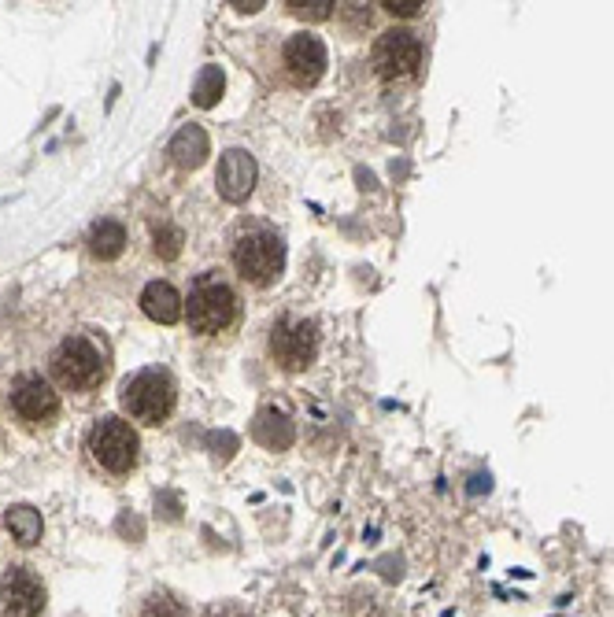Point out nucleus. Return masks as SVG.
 Segmentation results:
<instances>
[{
  "mask_svg": "<svg viewBox=\"0 0 614 617\" xmlns=\"http://www.w3.org/2000/svg\"><path fill=\"white\" fill-rule=\"evenodd\" d=\"M222 89H226V78H222L219 67H211L208 63V67L200 71L197 85H193V104H197V108H215L222 97Z\"/></svg>",
  "mask_w": 614,
  "mask_h": 617,
  "instance_id": "nucleus-17",
  "label": "nucleus"
},
{
  "mask_svg": "<svg viewBox=\"0 0 614 617\" xmlns=\"http://www.w3.org/2000/svg\"><path fill=\"white\" fill-rule=\"evenodd\" d=\"M137 448H141V440H137L130 422H123V418H100L93 425V433H89V455L108 473L134 470Z\"/></svg>",
  "mask_w": 614,
  "mask_h": 617,
  "instance_id": "nucleus-5",
  "label": "nucleus"
},
{
  "mask_svg": "<svg viewBox=\"0 0 614 617\" xmlns=\"http://www.w3.org/2000/svg\"><path fill=\"white\" fill-rule=\"evenodd\" d=\"M237 318V296L219 274H204L189 289V329L193 333H222Z\"/></svg>",
  "mask_w": 614,
  "mask_h": 617,
  "instance_id": "nucleus-3",
  "label": "nucleus"
},
{
  "mask_svg": "<svg viewBox=\"0 0 614 617\" xmlns=\"http://www.w3.org/2000/svg\"><path fill=\"white\" fill-rule=\"evenodd\" d=\"M285 67L300 85H315L326 74V45L315 34H293L285 41Z\"/></svg>",
  "mask_w": 614,
  "mask_h": 617,
  "instance_id": "nucleus-11",
  "label": "nucleus"
},
{
  "mask_svg": "<svg viewBox=\"0 0 614 617\" xmlns=\"http://www.w3.org/2000/svg\"><path fill=\"white\" fill-rule=\"evenodd\" d=\"M234 267L237 274L252 285H271L285 267V244L271 230H248L234 244Z\"/></svg>",
  "mask_w": 614,
  "mask_h": 617,
  "instance_id": "nucleus-4",
  "label": "nucleus"
},
{
  "mask_svg": "<svg viewBox=\"0 0 614 617\" xmlns=\"http://www.w3.org/2000/svg\"><path fill=\"white\" fill-rule=\"evenodd\" d=\"M12 407L19 418H26V422H52L56 414H60V396L52 392V385L45 381V377H37V374H23L19 381L12 385Z\"/></svg>",
  "mask_w": 614,
  "mask_h": 617,
  "instance_id": "nucleus-9",
  "label": "nucleus"
},
{
  "mask_svg": "<svg viewBox=\"0 0 614 617\" xmlns=\"http://www.w3.org/2000/svg\"><path fill=\"white\" fill-rule=\"evenodd\" d=\"M422 63V45L411 30H385L374 41V71L381 78H407Z\"/></svg>",
  "mask_w": 614,
  "mask_h": 617,
  "instance_id": "nucleus-8",
  "label": "nucleus"
},
{
  "mask_svg": "<svg viewBox=\"0 0 614 617\" xmlns=\"http://www.w3.org/2000/svg\"><path fill=\"white\" fill-rule=\"evenodd\" d=\"M204 617H248V610L241 603H211Z\"/></svg>",
  "mask_w": 614,
  "mask_h": 617,
  "instance_id": "nucleus-22",
  "label": "nucleus"
},
{
  "mask_svg": "<svg viewBox=\"0 0 614 617\" xmlns=\"http://www.w3.org/2000/svg\"><path fill=\"white\" fill-rule=\"evenodd\" d=\"M208 152H211V141H208V134L200 130V126H182L178 134H174V141H171V159L178 163L182 170H197L204 159H208Z\"/></svg>",
  "mask_w": 614,
  "mask_h": 617,
  "instance_id": "nucleus-14",
  "label": "nucleus"
},
{
  "mask_svg": "<svg viewBox=\"0 0 614 617\" xmlns=\"http://www.w3.org/2000/svg\"><path fill=\"white\" fill-rule=\"evenodd\" d=\"M381 8H385V12H389V15H400V19H411V15L422 12V0H385Z\"/></svg>",
  "mask_w": 614,
  "mask_h": 617,
  "instance_id": "nucleus-21",
  "label": "nucleus"
},
{
  "mask_svg": "<svg viewBox=\"0 0 614 617\" xmlns=\"http://www.w3.org/2000/svg\"><path fill=\"white\" fill-rule=\"evenodd\" d=\"M178 252H182V230H178V226H160V230H156V255L178 259Z\"/></svg>",
  "mask_w": 614,
  "mask_h": 617,
  "instance_id": "nucleus-20",
  "label": "nucleus"
},
{
  "mask_svg": "<svg viewBox=\"0 0 614 617\" xmlns=\"http://www.w3.org/2000/svg\"><path fill=\"white\" fill-rule=\"evenodd\" d=\"M141 311L160 326H174L182 318V296L171 281H148L141 292Z\"/></svg>",
  "mask_w": 614,
  "mask_h": 617,
  "instance_id": "nucleus-12",
  "label": "nucleus"
},
{
  "mask_svg": "<svg viewBox=\"0 0 614 617\" xmlns=\"http://www.w3.org/2000/svg\"><path fill=\"white\" fill-rule=\"evenodd\" d=\"M271 351H274V363L296 374V370H307V366L315 363V355H319V329L315 322H307V318H278L274 322V333H271Z\"/></svg>",
  "mask_w": 614,
  "mask_h": 617,
  "instance_id": "nucleus-6",
  "label": "nucleus"
},
{
  "mask_svg": "<svg viewBox=\"0 0 614 617\" xmlns=\"http://www.w3.org/2000/svg\"><path fill=\"white\" fill-rule=\"evenodd\" d=\"M141 617H185V603L171 592H152L141 606Z\"/></svg>",
  "mask_w": 614,
  "mask_h": 617,
  "instance_id": "nucleus-18",
  "label": "nucleus"
},
{
  "mask_svg": "<svg viewBox=\"0 0 614 617\" xmlns=\"http://www.w3.org/2000/svg\"><path fill=\"white\" fill-rule=\"evenodd\" d=\"M89 248H93V255H97V259H115V255L126 248L123 222H111V218L97 222V226H93V233H89Z\"/></svg>",
  "mask_w": 614,
  "mask_h": 617,
  "instance_id": "nucleus-16",
  "label": "nucleus"
},
{
  "mask_svg": "<svg viewBox=\"0 0 614 617\" xmlns=\"http://www.w3.org/2000/svg\"><path fill=\"white\" fill-rule=\"evenodd\" d=\"M296 19H311V23H319V19H330V12L337 8L333 0H289L285 4Z\"/></svg>",
  "mask_w": 614,
  "mask_h": 617,
  "instance_id": "nucleus-19",
  "label": "nucleus"
},
{
  "mask_svg": "<svg viewBox=\"0 0 614 617\" xmlns=\"http://www.w3.org/2000/svg\"><path fill=\"white\" fill-rule=\"evenodd\" d=\"M234 8H241V12H259L263 0H234Z\"/></svg>",
  "mask_w": 614,
  "mask_h": 617,
  "instance_id": "nucleus-23",
  "label": "nucleus"
},
{
  "mask_svg": "<svg viewBox=\"0 0 614 617\" xmlns=\"http://www.w3.org/2000/svg\"><path fill=\"white\" fill-rule=\"evenodd\" d=\"M4 529L12 533L15 544L34 547L41 540V514L34 507H26V503H19V507H12L4 514Z\"/></svg>",
  "mask_w": 614,
  "mask_h": 617,
  "instance_id": "nucleus-15",
  "label": "nucleus"
},
{
  "mask_svg": "<svg viewBox=\"0 0 614 617\" xmlns=\"http://www.w3.org/2000/svg\"><path fill=\"white\" fill-rule=\"evenodd\" d=\"M45 606V584L34 569L12 566L0 573V617H37Z\"/></svg>",
  "mask_w": 614,
  "mask_h": 617,
  "instance_id": "nucleus-7",
  "label": "nucleus"
},
{
  "mask_svg": "<svg viewBox=\"0 0 614 617\" xmlns=\"http://www.w3.org/2000/svg\"><path fill=\"white\" fill-rule=\"evenodd\" d=\"M52 374H56L60 385L74 388V392L97 388L104 381V374H108V351H104L100 340L86 337V333H74L52 355Z\"/></svg>",
  "mask_w": 614,
  "mask_h": 617,
  "instance_id": "nucleus-1",
  "label": "nucleus"
},
{
  "mask_svg": "<svg viewBox=\"0 0 614 617\" xmlns=\"http://www.w3.org/2000/svg\"><path fill=\"white\" fill-rule=\"evenodd\" d=\"M119 403L130 418L145 425H160L167 414L174 411V381L167 370H137L134 377H126L123 388H119Z\"/></svg>",
  "mask_w": 614,
  "mask_h": 617,
  "instance_id": "nucleus-2",
  "label": "nucleus"
},
{
  "mask_svg": "<svg viewBox=\"0 0 614 617\" xmlns=\"http://www.w3.org/2000/svg\"><path fill=\"white\" fill-rule=\"evenodd\" d=\"M252 436H256V444H263V448L271 451H282L293 444V418L285 411H278V407H263V411L256 414V422H252Z\"/></svg>",
  "mask_w": 614,
  "mask_h": 617,
  "instance_id": "nucleus-13",
  "label": "nucleus"
},
{
  "mask_svg": "<svg viewBox=\"0 0 614 617\" xmlns=\"http://www.w3.org/2000/svg\"><path fill=\"white\" fill-rule=\"evenodd\" d=\"M256 159L248 156L245 148H230L226 156L219 159V174H215V185H219V196L230 200V204H241L248 200V193L256 189Z\"/></svg>",
  "mask_w": 614,
  "mask_h": 617,
  "instance_id": "nucleus-10",
  "label": "nucleus"
}]
</instances>
